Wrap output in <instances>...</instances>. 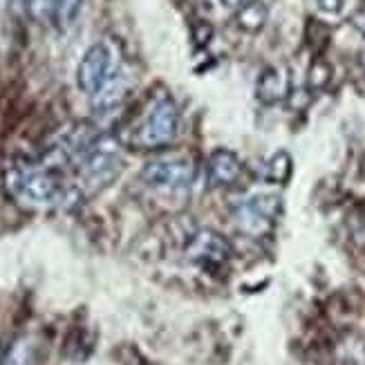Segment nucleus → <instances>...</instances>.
I'll use <instances>...</instances> for the list:
<instances>
[{
  "label": "nucleus",
  "instance_id": "f257e3e1",
  "mask_svg": "<svg viewBox=\"0 0 365 365\" xmlns=\"http://www.w3.org/2000/svg\"><path fill=\"white\" fill-rule=\"evenodd\" d=\"M9 193L29 206H72L79 202V188L65 184L56 168L18 166L7 175Z\"/></svg>",
  "mask_w": 365,
  "mask_h": 365
},
{
  "label": "nucleus",
  "instance_id": "f03ea898",
  "mask_svg": "<svg viewBox=\"0 0 365 365\" xmlns=\"http://www.w3.org/2000/svg\"><path fill=\"white\" fill-rule=\"evenodd\" d=\"M179 135V110L166 92L153 95L141 110V115L130 124L121 139L137 150L168 148Z\"/></svg>",
  "mask_w": 365,
  "mask_h": 365
},
{
  "label": "nucleus",
  "instance_id": "7ed1b4c3",
  "mask_svg": "<svg viewBox=\"0 0 365 365\" xmlns=\"http://www.w3.org/2000/svg\"><path fill=\"white\" fill-rule=\"evenodd\" d=\"M119 74L117 47L108 40H99L88 49L76 67V86L86 95L101 92Z\"/></svg>",
  "mask_w": 365,
  "mask_h": 365
},
{
  "label": "nucleus",
  "instance_id": "20e7f679",
  "mask_svg": "<svg viewBox=\"0 0 365 365\" xmlns=\"http://www.w3.org/2000/svg\"><path fill=\"white\" fill-rule=\"evenodd\" d=\"M195 177V166L188 159H157L141 170V179L150 188L181 190L188 188Z\"/></svg>",
  "mask_w": 365,
  "mask_h": 365
},
{
  "label": "nucleus",
  "instance_id": "39448f33",
  "mask_svg": "<svg viewBox=\"0 0 365 365\" xmlns=\"http://www.w3.org/2000/svg\"><path fill=\"white\" fill-rule=\"evenodd\" d=\"M282 211V202L273 193H258L251 195L238 209V222L249 233H262L269 229Z\"/></svg>",
  "mask_w": 365,
  "mask_h": 365
},
{
  "label": "nucleus",
  "instance_id": "423d86ee",
  "mask_svg": "<svg viewBox=\"0 0 365 365\" xmlns=\"http://www.w3.org/2000/svg\"><path fill=\"white\" fill-rule=\"evenodd\" d=\"M186 253L190 260L209 267V265H222V262H227L231 256V247L220 233L204 229V231H197L195 236L190 238Z\"/></svg>",
  "mask_w": 365,
  "mask_h": 365
},
{
  "label": "nucleus",
  "instance_id": "0eeeda50",
  "mask_svg": "<svg viewBox=\"0 0 365 365\" xmlns=\"http://www.w3.org/2000/svg\"><path fill=\"white\" fill-rule=\"evenodd\" d=\"M242 175V161L227 148L213 150L206 159V179L211 186H231Z\"/></svg>",
  "mask_w": 365,
  "mask_h": 365
},
{
  "label": "nucleus",
  "instance_id": "6e6552de",
  "mask_svg": "<svg viewBox=\"0 0 365 365\" xmlns=\"http://www.w3.org/2000/svg\"><path fill=\"white\" fill-rule=\"evenodd\" d=\"M256 95L262 104H278L285 101L291 95V74L285 65H269L265 72L260 74Z\"/></svg>",
  "mask_w": 365,
  "mask_h": 365
},
{
  "label": "nucleus",
  "instance_id": "1a4fd4ad",
  "mask_svg": "<svg viewBox=\"0 0 365 365\" xmlns=\"http://www.w3.org/2000/svg\"><path fill=\"white\" fill-rule=\"evenodd\" d=\"M267 7L265 3H260V0H251V3H245L240 9H238V27L245 29V32H260L262 27L267 23Z\"/></svg>",
  "mask_w": 365,
  "mask_h": 365
},
{
  "label": "nucleus",
  "instance_id": "9d476101",
  "mask_svg": "<svg viewBox=\"0 0 365 365\" xmlns=\"http://www.w3.org/2000/svg\"><path fill=\"white\" fill-rule=\"evenodd\" d=\"M293 161L287 150H276L267 161H265V179L273 181V184H285L291 177Z\"/></svg>",
  "mask_w": 365,
  "mask_h": 365
},
{
  "label": "nucleus",
  "instance_id": "9b49d317",
  "mask_svg": "<svg viewBox=\"0 0 365 365\" xmlns=\"http://www.w3.org/2000/svg\"><path fill=\"white\" fill-rule=\"evenodd\" d=\"M83 5H86V0H56L52 23L58 29L72 27L76 23V18L81 16V12H83Z\"/></svg>",
  "mask_w": 365,
  "mask_h": 365
},
{
  "label": "nucleus",
  "instance_id": "f8f14e48",
  "mask_svg": "<svg viewBox=\"0 0 365 365\" xmlns=\"http://www.w3.org/2000/svg\"><path fill=\"white\" fill-rule=\"evenodd\" d=\"M332 81V65L325 63V60H314L309 72H307V86L309 90H323L327 88V83Z\"/></svg>",
  "mask_w": 365,
  "mask_h": 365
},
{
  "label": "nucleus",
  "instance_id": "ddd939ff",
  "mask_svg": "<svg viewBox=\"0 0 365 365\" xmlns=\"http://www.w3.org/2000/svg\"><path fill=\"white\" fill-rule=\"evenodd\" d=\"M34 361V348L29 343H18V346L9 352L5 365H32Z\"/></svg>",
  "mask_w": 365,
  "mask_h": 365
},
{
  "label": "nucleus",
  "instance_id": "4468645a",
  "mask_svg": "<svg viewBox=\"0 0 365 365\" xmlns=\"http://www.w3.org/2000/svg\"><path fill=\"white\" fill-rule=\"evenodd\" d=\"M287 101H289V106H291V108L302 110V108H307V106H309L311 95H309V90H296V92H291V95L287 97Z\"/></svg>",
  "mask_w": 365,
  "mask_h": 365
},
{
  "label": "nucleus",
  "instance_id": "2eb2a0df",
  "mask_svg": "<svg viewBox=\"0 0 365 365\" xmlns=\"http://www.w3.org/2000/svg\"><path fill=\"white\" fill-rule=\"evenodd\" d=\"M318 3V9L325 14H341L343 12V5H346V0H316Z\"/></svg>",
  "mask_w": 365,
  "mask_h": 365
},
{
  "label": "nucleus",
  "instance_id": "dca6fc26",
  "mask_svg": "<svg viewBox=\"0 0 365 365\" xmlns=\"http://www.w3.org/2000/svg\"><path fill=\"white\" fill-rule=\"evenodd\" d=\"M195 40L200 45H204V43H209V38H211V34H213V29H211V25H206V23H200V25H195Z\"/></svg>",
  "mask_w": 365,
  "mask_h": 365
},
{
  "label": "nucleus",
  "instance_id": "f3484780",
  "mask_svg": "<svg viewBox=\"0 0 365 365\" xmlns=\"http://www.w3.org/2000/svg\"><path fill=\"white\" fill-rule=\"evenodd\" d=\"M352 27H354V29H359V32L365 36V7L359 9V12H354V14H352Z\"/></svg>",
  "mask_w": 365,
  "mask_h": 365
},
{
  "label": "nucleus",
  "instance_id": "a211bd4d",
  "mask_svg": "<svg viewBox=\"0 0 365 365\" xmlns=\"http://www.w3.org/2000/svg\"><path fill=\"white\" fill-rule=\"evenodd\" d=\"M220 3L229 9H240L242 5H245V0H220Z\"/></svg>",
  "mask_w": 365,
  "mask_h": 365
},
{
  "label": "nucleus",
  "instance_id": "6ab92c4d",
  "mask_svg": "<svg viewBox=\"0 0 365 365\" xmlns=\"http://www.w3.org/2000/svg\"><path fill=\"white\" fill-rule=\"evenodd\" d=\"M359 63H361V67L365 70V49H363V52L359 54Z\"/></svg>",
  "mask_w": 365,
  "mask_h": 365
}]
</instances>
